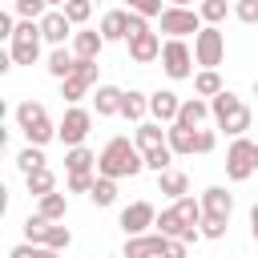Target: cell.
I'll return each mask as SVG.
<instances>
[{"label": "cell", "mask_w": 258, "mask_h": 258, "mask_svg": "<svg viewBox=\"0 0 258 258\" xmlns=\"http://www.w3.org/2000/svg\"><path fill=\"white\" fill-rule=\"evenodd\" d=\"M141 169H145V153L129 137H113L97 153V173H105V177H117L121 181V177H137Z\"/></svg>", "instance_id": "cell-1"}, {"label": "cell", "mask_w": 258, "mask_h": 258, "mask_svg": "<svg viewBox=\"0 0 258 258\" xmlns=\"http://www.w3.org/2000/svg\"><path fill=\"white\" fill-rule=\"evenodd\" d=\"M210 113H214V125L230 137H246L250 129V105L242 97H234L230 89H222L218 97H210Z\"/></svg>", "instance_id": "cell-2"}, {"label": "cell", "mask_w": 258, "mask_h": 258, "mask_svg": "<svg viewBox=\"0 0 258 258\" xmlns=\"http://www.w3.org/2000/svg\"><path fill=\"white\" fill-rule=\"evenodd\" d=\"M258 173V141L250 137H234L226 149V177L230 181H250Z\"/></svg>", "instance_id": "cell-3"}, {"label": "cell", "mask_w": 258, "mask_h": 258, "mask_svg": "<svg viewBox=\"0 0 258 258\" xmlns=\"http://www.w3.org/2000/svg\"><path fill=\"white\" fill-rule=\"evenodd\" d=\"M40 40H44L40 20H20L16 32H12V40H8L12 60H16V64H36V60H40Z\"/></svg>", "instance_id": "cell-4"}, {"label": "cell", "mask_w": 258, "mask_h": 258, "mask_svg": "<svg viewBox=\"0 0 258 258\" xmlns=\"http://www.w3.org/2000/svg\"><path fill=\"white\" fill-rule=\"evenodd\" d=\"M194 48L181 40V36H169L165 44H161V73L169 77V81H185V77H194Z\"/></svg>", "instance_id": "cell-5"}, {"label": "cell", "mask_w": 258, "mask_h": 258, "mask_svg": "<svg viewBox=\"0 0 258 258\" xmlns=\"http://www.w3.org/2000/svg\"><path fill=\"white\" fill-rule=\"evenodd\" d=\"M89 133H93V113L85 105H69L64 117H60V125H56V141L64 149H73V145H85Z\"/></svg>", "instance_id": "cell-6"}, {"label": "cell", "mask_w": 258, "mask_h": 258, "mask_svg": "<svg viewBox=\"0 0 258 258\" xmlns=\"http://www.w3.org/2000/svg\"><path fill=\"white\" fill-rule=\"evenodd\" d=\"M161 20V32L165 36H198L202 28H206V20H202V12L198 8H177V4H165V12L157 16Z\"/></svg>", "instance_id": "cell-7"}, {"label": "cell", "mask_w": 258, "mask_h": 258, "mask_svg": "<svg viewBox=\"0 0 258 258\" xmlns=\"http://www.w3.org/2000/svg\"><path fill=\"white\" fill-rule=\"evenodd\" d=\"M194 60L202 69H218L226 60V32L218 24H206L198 36H194Z\"/></svg>", "instance_id": "cell-8"}, {"label": "cell", "mask_w": 258, "mask_h": 258, "mask_svg": "<svg viewBox=\"0 0 258 258\" xmlns=\"http://www.w3.org/2000/svg\"><path fill=\"white\" fill-rule=\"evenodd\" d=\"M153 222H157V210H153V202H145V198L129 202V206L121 210V218H117V226L125 230V238H129V234H149Z\"/></svg>", "instance_id": "cell-9"}, {"label": "cell", "mask_w": 258, "mask_h": 258, "mask_svg": "<svg viewBox=\"0 0 258 258\" xmlns=\"http://www.w3.org/2000/svg\"><path fill=\"white\" fill-rule=\"evenodd\" d=\"M40 32H44V40L56 48V44H64V40H73V32H77V24L64 16V8H48L44 16H40Z\"/></svg>", "instance_id": "cell-10"}, {"label": "cell", "mask_w": 258, "mask_h": 258, "mask_svg": "<svg viewBox=\"0 0 258 258\" xmlns=\"http://www.w3.org/2000/svg\"><path fill=\"white\" fill-rule=\"evenodd\" d=\"M161 250H165V234H129L125 238V246H121V254L125 258H161Z\"/></svg>", "instance_id": "cell-11"}, {"label": "cell", "mask_w": 258, "mask_h": 258, "mask_svg": "<svg viewBox=\"0 0 258 258\" xmlns=\"http://www.w3.org/2000/svg\"><path fill=\"white\" fill-rule=\"evenodd\" d=\"M177 113H181V97H177L173 89H157V93H149V117H153V121L173 125Z\"/></svg>", "instance_id": "cell-12"}, {"label": "cell", "mask_w": 258, "mask_h": 258, "mask_svg": "<svg viewBox=\"0 0 258 258\" xmlns=\"http://www.w3.org/2000/svg\"><path fill=\"white\" fill-rule=\"evenodd\" d=\"M129 60L133 64H153L161 60V36L157 32H141V36H129Z\"/></svg>", "instance_id": "cell-13"}, {"label": "cell", "mask_w": 258, "mask_h": 258, "mask_svg": "<svg viewBox=\"0 0 258 258\" xmlns=\"http://www.w3.org/2000/svg\"><path fill=\"white\" fill-rule=\"evenodd\" d=\"M105 44H109V40L101 36V28H77V32H73V52H77V60H97Z\"/></svg>", "instance_id": "cell-14"}, {"label": "cell", "mask_w": 258, "mask_h": 258, "mask_svg": "<svg viewBox=\"0 0 258 258\" xmlns=\"http://www.w3.org/2000/svg\"><path fill=\"white\" fill-rule=\"evenodd\" d=\"M165 141H169V149H173L177 157H185V153H198V129H189V125H181V121L165 125Z\"/></svg>", "instance_id": "cell-15"}, {"label": "cell", "mask_w": 258, "mask_h": 258, "mask_svg": "<svg viewBox=\"0 0 258 258\" xmlns=\"http://www.w3.org/2000/svg\"><path fill=\"white\" fill-rule=\"evenodd\" d=\"M44 69H48V77H56V81H69V77L77 73V52H73V48H64V44H56V48L48 52Z\"/></svg>", "instance_id": "cell-16"}, {"label": "cell", "mask_w": 258, "mask_h": 258, "mask_svg": "<svg viewBox=\"0 0 258 258\" xmlns=\"http://www.w3.org/2000/svg\"><path fill=\"white\" fill-rule=\"evenodd\" d=\"M121 97H125V89H117V85H97V89H93V109H97V117H117V113H121Z\"/></svg>", "instance_id": "cell-17"}, {"label": "cell", "mask_w": 258, "mask_h": 258, "mask_svg": "<svg viewBox=\"0 0 258 258\" xmlns=\"http://www.w3.org/2000/svg\"><path fill=\"white\" fill-rule=\"evenodd\" d=\"M97 28H101L105 40H125V36H129V8H109Z\"/></svg>", "instance_id": "cell-18"}, {"label": "cell", "mask_w": 258, "mask_h": 258, "mask_svg": "<svg viewBox=\"0 0 258 258\" xmlns=\"http://www.w3.org/2000/svg\"><path fill=\"white\" fill-rule=\"evenodd\" d=\"M206 117H214V113H210V97H185V101H181V113H177V121H181V125L202 129V125H206Z\"/></svg>", "instance_id": "cell-19"}, {"label": "cell", "mask_w": 258, "mask_h": 258, "mask_svg": "<svg viewBox=\"0 0 258 258\" xmlns=\"http://www.w3.org/2000/svg\"><path fill=\"white\" fill-rule=\"evenodd\" d=\"M202 210H206V214H218V218H230V214H234V194H230L226 185H210V189L202 194Z\"/></svg>", "instance_id": "cell-20"}, {"label": "cell", "mask_w": 258, "mask_h": 258, "mask_svg": "<svg viewBox=\"0 0 258 258\" xmlns=\"http://www.w3.org/2000/svg\"><path fill=\"white\" fill-rule=\"evenodd\" d=\"M121 117L141 125V121L149 117V93H141V89H125V97H121Z\"/></svg>", "instance_id": "cell-21"}, {"label": "cell", "mask_w": 258, "mask_h": 258, "mask_svg": "<svg viewBox=\"0 0 258 258\" xmlns=\"http://www.w3.org/2000/svg\"><path fill=\"white\" fill-rule=\"evenodd\" d=\"M133 141H137V149H141V153H153V149L169 145V141H165L161 121H141V125H137V133H133Z\"/></svg>", "instance_id": "cell-22"}, {"label": "cell", "mask_w": 258, "mask_h": 258, "mask_svg": "<svg viewBox=\"0 0 258 258\" xmlns=\"http://www.w3.org/2000/svg\"><path fill=\"white\" fill-rule=\"evenodd\" d=\"M64 173H97V153L89 145L64 149Z\"/></svg>", "instance_id": "cell-23"}, {"label": "cell", "mask_w": 258, "mask_h": 258, "mask_svg": "<svg viewBox=\"0 0 258 258\" xmlns=\"http://www.w3.org/2000/svg\"><path fill=\"white\" fill-rule=\"evenodd\" d=\"M157 194H165L169 202H177V198H185L189 194V177L181 173V169H165V173H157Z\"/></svg>", "instance_id": "cell-24"}, {"label": "cell", "mask_w": 258, "mask_h": 258, "mask_svg": "<svg viewBox=\"0 0 258 258\" xmlns=\"http://www.w3.org/2000/svg\"><path fill=\"white\" fill-rule=\"evenodd\" d=\"M36 210L48 218V222H64V214H69V194H60V189H52V194H44V198H36Z\"/></svg>", "instance_id": "cell-25"}, {"label": "cell", "mask_w": 258, "mask_h": 258, "mask_svg": "<svg viewBox=\"0 0 258 258\" xmlns=\"http://www.w3.org/2000/svg\"><path fill=\"white\" fill-rule=\"evenodd\" d=\"M48 165V157H44V145H24L20 153H16V169L28 177L32 169H44Z\"/></svg>", "instance_id": "cell-26"}, {"label": "cell", "mask_w": 258, "mask_h": 258, "mask_svg": "<svg viewBox=\"0 0 258 258\" xmlns=\"http://www.w3.org/2000/svg\"><path fill=\"white\" fill-rule=\"evenodd\" d=\"M24 185H28V194L32 198H44V194H52L56 189V173L44 165V169H32L28 177H24Z\"/></svg>", "instance_id": "cell-27"}, {"label": "cell", "mask_w": 258, "mask_h": 258, "mask_svg": "<svg viewBox=\"0 0 258 258\" xmlns=\"http://www.w3.org/2000/svg\"><path fill=\"white\" fill-rule=\"evenodd\" d=\"M89 202H93V206H113V202H117V177L97 173V181H93V189H89Z\"/></svg>", "instance_id": "cell-28"}, {"label": "cell", "mask_w": 258, "mask_h": 258, "mask_svg": "<svg viewBox=\"0 0 258 258\" xmlns=\"http://www.w3.org/2000/svg\"><path fill=\"white\" fill-rule=\"evenodd\" d=\"M226 85H222V77H218V69H202L198 77H194V93L198 97H218Z\"/></svg>", "instance_id": "cell-29"}, {"label": "cell", "mask_w": 258, "mask_h": 258, "mask_svg": "<svg viewBox=\"0 0 258 258\" xmlns=\"http://www.w3.org/2000/svg\"><path fill=\"white\" fill-rule=\"evenodd\" d=\"M44 117H48V113H44V105H40V101H20V105H16V129H20V133H24L28 125L44 121Z\"/></svg>", "instance_id": "cell-30"}, {"label": "cell", "mask_w": 258, "mask_h": 258, "mask_svg": "<svg viewBox=\"0 0 258 258\" xmlns=\"http://www.w3.org/2000/svg\"><path fill=\"white\" fill-rule=\"evenodd\" d=\"M48 226H52V222H48L40 210H36V214H28V218H24V242H36V246H44V238H48Z\"/></svg>", "instance_id": "cell-31"}, {"label": "cell", "mask_w": 258, "mask_h": 258, "mask_svg": "<svg viewBox=\"0 0 258 258\" xmlns=\"http://www.w3.org/2000/svg\"><path fill=\"white\" fill-rule=\"evenodd\" d=\"M198 230H202V238H210V242H222V238H226V230H230V218H218V214H202Z\"/></svg>", "instance_id": "cell-32"}, {"label": "cell", "mask_w": 258, "mask_h": 258, "mask_svg": "<svg viewBox=\"0 0 258 258\" xmlns=\"http://www.w3.org/2000/svg\"><path fill=\"white\" fill-rule=\"evenodd\" d=\"M89 93H93V85H85L81 77H69V81H60V97H64L69 105H81Z\"/></svg>", "instance_id": "cell-33"}, {"label": "cell", "mask_w": 258, "mask_h": 258, "mask_svg": "<svg viewBox=\"0 0 258 258\" xmlns=\"http://www.w3.org/2000/svg\"><path fill=\"white\" fill-rule=\"evenodd\" d=\"M52 137H56V125H52V121H48V117H44V121H36V125H28V129H24V141H28V145H48V141H52Z\"/></svg>", "instance_id": "cell-34"}, {"label": "cell", "mask_w": 258, "mask_h": 258, "mask_svg": "<svg viewBox=\"0 0 258 258\" xmlns=\"http://www.w3.org/2000/svg\"><path fill=\"white\" fill-rule=\"evenodd\" d=\"M8 258H60V250H52V246H36V242H20V246L8 250Z\"/></svg>", "instance_id": "cell-35"}, {"label": "cell", "mask_w": 258, "mask_h": 258, "mask_svg": "<svg viewBox=\"0 0 258 258\" xmlns=\"http://www.w3.org/2000/svg\"><path fill=\"white\" fill-rule=\"evenodd\" d=\"M173 157H177V153H173L169 145H161V149L145 153V169H149V173H165V169L173 165Z\"/></svg>", "instance_id": "cell-36"}, {"label": "cell", "mask_w": 258, "mask_h": 258, "mask_svg": "<svg viewBox=\"0 0 258 258\" xmlns=\"http://www.w3.org/2000/svg\"><path fill=\"white\" fill-rule=\"evenodd\" d=\"M198 12H202V20H206V24H222V20H226V12H230V0H202V4H198Z\"/></svg>", "instance_id": "cell-37"}, {"label": "cell", "mask_w": 258, "mask_h": 258, "mask_svg": "<svg viewBox=\"0 0 258 258\" xmlns=\"http://www.w3.org/2000/svg\"><path fill=\"white\" fill-rule=\"evenodd\" d=\"M12 12L20 20H40L48 12V0H12Z\"/></svg>", "instance_id": "cell-38"}, {"label": "cell", "mask_w": 258, "mask_h": 258, "mask_svg": "<svg viewBox=\"0 0 258 258\" xmlns=\"http://www.w3.org/2000/svg\"><path fill=\"white\" fill-rule=\"evenodd\" d=\"M64 16H69L77 28H85L89 16H93V0H69V4H64Z\"/></svg>", "instance_id": "cell-39"}, {"label": "cell", "mask_w": 258, "mask_h": 258, "mask_svg": "<svg viewBox=\"0 0 258 258\" xmlns=\"http://www.w3.org/2000/svg\"><path fill=\"white\" fill-rule=\"evenodd\" d=\"M44 246H52V250H69V246H73V230H69V226H60V222H52V226H48Z\"/></svg>", "instance_id": "cell-40"}, {"label": "cell", "mask_w": 258, "mask_h": 258, "mask_svg": "<svg viewBox=\"0 0 258 258\" xmlns=\"http://www.w3.org/2000/svg\"><path fill=\"white\" fill-rule=\"evenodd\" d=\"M93 181H97V173H69L64 189H69V194H89V189H93Z\"/></svg>", "instance_id": "cell-41"}, {"label": "cell", "mask_w": 258, "mask_h": 258, "mask_svg": "<svg viewBox=\"0 0 258 258\" xmlns=\"http://www.w3.org/2000/svg\"><path fill=\"white\" fill-rule=\"evenodd\" d=\"M234 16L242 24H258V0H234Z\"/></svg>", "instance_id": "cell-42"}, {"label": "cell", "mask_w": 258, "mask_h": 258, "mask_svg": "<svg viewBox=\"0 0 258 258\" xmlns=\"http://www.w3.org/2000/svg\"><path fill=\"white\" fill-rule=\"evenodd\" d=\"M125 4H129V12H141V16H149V20L165 12V4H161V0H125Z\"/></svg>", "instance_id": "cell-43"}, {"label": "cell", "mask_w": 258, "mask_h": 258, "mask_svg": "<svg viewBox=\"0 0 258 258\" xmlns=\"http://www.w3.org/2000/svg\"><path fill=\"white\" fill-rule=\"evenodd\" d=\"M97 73H101V64H97V60H77V73H73V77H81L85 85H93V89H97Z\"/></svg>", "instance_id": "cell-44"}, {"label": "cell", "mask_w": 258, "mask_h": 258, "mask_svg": "<svg viewBox=\"0 0 258 258\" xmlns=\"http://www.w3.org/2000/svg\"><path fill=\"white\" fill-rule=\"evenodd\" d=\"M161 258H189V242H181V238H165Z\"/></svg>", "instance_id": "cell-45"}, {"label": "cell", "mask_w": 258, "mask_h": 258, "mask_svg": "<svg viewBox=\"0 0 258 258\" xmlns=\"http://www.w3.org/2000/svg\"><path fill=\"white\" fill-rule=\"evenodd\" d=\"M141 32H153V28H149V16L129 12V36H141ZM129 36H125V40H129Z\"/></svg>", "instance_id": "cell-46"}, {"label": "cell", "mask_w": 258, "mask_h": 258, "mask_svg": "<svg viewBox=\"0 0 258 258\" xmlns=\"http://www.w3.org/2000/svg\"><path fill=\"white\" fill-rule=\"evenodd\" d=\"M214 145H218V133L214 129H198V153H214Z\"/></svg>", "instance_id": "cell-47"}, {"label": "cell", "mask_w": 258, "mask_h": 258, "mask_svg": "<svg viewBox=\"0 0 258 258\" xmlns=\"http://www.w3.org/2000/svg\"><path fill=\"white\" fill-rule=\"evenodd\" d=\"M12 32H16V12H0V36L12 40Z\"/></svg>", "instance_id": "cell-48"}, {"label": "cell", "mask_w": 258, "mask_h": 258, "mask_svg": "<svg viewBox=\"0 0 258 258\" xmlns=\"http://www.w3.org/2000/svg\"><path fill=\"white\" fill-rule=\"evenodd\" d=\"M250 238H254V242H258V202H254V206H250Z\"/></svg>", "instance_id": "cell-49"}, {"label": "cell", "mask_w": 258, "mask_h": 258, "mask_svg": "<svg viewBox=\"0 0 258 258\" xmlns=\"http://www.w3.org/2000/svg\"><path fill=\"white\" fill-rule=\"evenodd\" d=\"M165 4H177V8H194V0H165Z\"/></svg>", "instance_id": "cell-50"}, {"label": "cell", "mask_w": 258, "mask_h": 258, "mask_svg": "<svg viewBox=\"0 0 258 258\" xmlns=\"http://www.w3.org/2000/svg\"><path fill=\"white\" fill-rule=\"evenodd\" d=\"M64 4H69V0H48V8H64Z\"/></svg>", "instance_id": "cell-51"}, {"label": "cell", "mask_w": 258, "mask_h": 258, "mask_svg": "<svg viewBox=\"0 0 258 258\" xmlns=\"http://www.w3.org/2000/svg\"><path fill=\"white\" fill-rule=\"evenodd\" d=\"M254 97H258V81H254Z\"/></svg>", "instance_id": "cell-52"}, {"label": "cell", "mask_w": 258, "mask_h": 258, "mask_svg": "<svg viewBox=\"0 0 258 258\" xmlns=\"http://www.w3.org/2000/svg\"><path fill=\"white\" fill-rule=\"evenodd\" d=\"M113 258H125V254H113Z\"/></svg>", "instance_id": "cell-53"}]
</instances>
